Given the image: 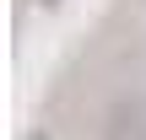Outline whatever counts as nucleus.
Masks as SVG:
<instances>
[{"instance_id": "nucleus-3", "label": "nucleus", "mask_w": 146, "mask_h": 140, "mask_svg": "<svg viewBox=\"0 0 146 140\" xmlns=\"http://www.w3.org/2000/svg\"><path fill=\"white\" fill-rule=\"evenodd\" d=\"M43 5H54V0H43Z\"/></svg>"}, {"instance_id": "nucleus-2", "label": "nucleus", "mask_w": 146, "mask_h": 140, "mask_svg": "<svg viewBox=\"0 0 146 140\" xmlns=\"http://www.w3.org/2000/svg\"><path fill=\"white\" fill-rule=\"evenodd\" d=\"M27 140H54V135H27Z\"/></svg>"}, {"instance_id": "nucleus-1", "label": "nucleus", "mask_w": 146, "mask_h": 140, "mask_svg": "<svg viewBox=\"0 0 146 140\" xmlns=\"http://www.w3.org/2000/svg\"><path fill=\"white\" fill-rule=\"evenodd\" d=\"M103 140H146V97H125L108 108Z\"/></svg>"}]
</instances>
